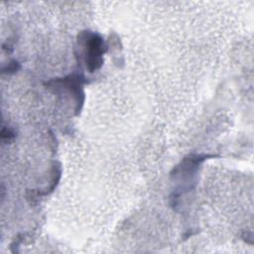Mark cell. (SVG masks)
Listing matches in <instances>:
<instances>
[{"label": "cell", "instance_id": "cell-1", "mask_svg": "<svg viewBox=\"0 0 254 254\" xmlns=\"http://www.w3.org/2000/svg\"><path fill=\"white\" fill-rule=\"evenodd\" d=\"M88 48V53H86V57L88 58L87 64L91 65V69H94L101 64V54H102V41L97 35H91L86 43Z\"/></svg>", "mask_w": 254, "mask_h": 254}]
</instances>
